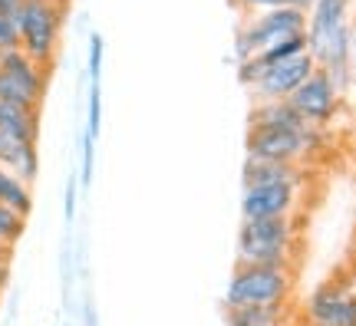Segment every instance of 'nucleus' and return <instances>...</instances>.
I'll use <instances>...</instances> for the list:
<instances>
[{"instance_id": "32", "label": "nucleus", "mask_w": 356, "mask_h": 326, "mask_svg": "<svg viewBox=\"0 0 356 326\" xmlns=\"http://www.w3.org/2000/svg\"><path fill=\"white\" fill-rule=\"evenodd\" d=\"M3 56H7V47H0V66H3Z\"/></svg>"}, {"instance_id": "26", "label": "nucleus", "mask_w": 356, "mask_h": 326, "mask_svg": "<svg viewBox=\"0 0 356 326\" xmlns=\"http://www.w3.org/2000/svg\"><path fill=\"white\" fill-rule=\"evenodd\" d=\"M73 214H76V181L70 178V185H66V221H73Z\"/></svg>"}, {"instance_id": "11", "label": "nucleus", "mask_w": 356, "mask_h": 326, "mask_svg": "<svg viewBox=\"0 0 356 326\" xmlns=\"http://www.w3.org/2000/svg\"><path fill=\"white\" fill-rule=\"evenodd\" d=\"M0 70L10 76V79H17V83L26 89V92H33L37 99H43V96H47L50 70H47V66H40L37 60H30V56H26L20 47L7 50V56H3V66H0Z\"/></svg>"}, {"instance_id": "8", "label": "nucleus", "mask_w": 356, "mask_h": 326, "mask_svg": "<svg viewBox=\"0 0 356 326\" xmlns=\"http://www.w3.org/2000/svg\"><path fill=\"white\" fill-rule=\"evenodd\" d=\"M293 208H297V185H261V188H244V198H241L244 221L291 218Z\"/></svg>"}, {"instance_id": "5", "label": "nucleus", "mask_w": 356, "mask_h": 326, "mask_svg": "<svg viewBox=\"0 0 356 326\" xmlns=\"http://www.w3.org/2000/svg\"><path fill=\"white\" fill-rule=\"evenodd\" d=\"M314 70H317V60H314L310 53H300V56H293V60H287V63L270 66L254 86H251L254 89V99L257 102L291 99L293 92L304 86L310 76H314Z\"/></svg>"}, {"instance_id": "19", "label": "nucleus", "mask_w": 356, "mask_h": 326, "mask_svg": "<svg viewBox=\"0 0 356 326\" xmlns=\"http://www.w3.org/2000/svg\"><path fill=\"white\" fill-rule=\"evenodd\" d=\"M0 102H7V106H17V109H26V113H40V102L33 92H26L17 79H10V76L0 70Z\"/></svg>"}, {"instance_id": "7", "label": "nucleus", "mask_w": 356, "mask_h": 326, "mask_svg": "<svg viewBox=\"0 0 356 326\" xmlns=\"http://www.w3.org/2000/svg\"><path fill=\"white\" fill-rule=\"evenodd\" d=\"M291 106L304 115L310 126L320 129L323 122H330L333 113H337V89H333L330 76L317 66V70H314V76H310L304 86L291 96Z\"/></svg>"}, {"instance_id": "29", "label": "nucleus", "mask_w": 356, "mask_h": 326, "mask_svg": "<svg viewBox=\"0 0 356 326\" xmlns=\"http://www.w3.org/2000/svg\"><path fill=\"white\" fill-rule=\"evenodd\" d=\"M350 56H353V73H356V24L350 26Z\"/></svg>"}, {"instance_id": "23", "label": "nucleus", "mask_w": 356, "mask_h": 326, "mask_svg": "<svg viewBox=\"0 0 356 326\" xmlns=\"http://www.w3.org/2000/svg\"><path fill=\"white\" fill-rule=\"evenodd\" d=\"M234 3L248 13H264V10H277V7H291L293 0H234Z\"/></svg>"}, {"instance_id": "1", "label": "nucleus", "mask_w": 356, "mask_h": 326, "mask_svg": "<svg viewBox=\"0 0 356 326\" xmlns=\"http://www.w3.org/2000/svg\"><path fill=\"white\" fill-rule=\"evenodd\" d=\"M20 50L37 60L40 66H50L60 50V30H63V3L60 0H24L13 17Z\"/></svg>"}, {"instance_id": "25", "label": "nucleus", "mask_w": 356, "mask_h": 326, "mask_svg": "<svg viewBox=\"0 0 356 326\" xmlns=\"http://www.w3.org/2000/svg\"><path fill=\"white\" fill-rule=\"evenodd\" d=\"M79 181L89 185L92 181V138L83 136V172H79Z\"/></svg>"}, {"instance_id": "15", "label": "nucleus", "mask_w": 356, "mask_h": 326, "mask_svg": "<svg viewBox=\"0 0 356 326\" xmlns=\"http://www.w3.org/2000/svg\"><path fill=\"white\" fill-rule=\"evenodd\" d=\"M238 238L291 247L293 241H297V225H293V218H261V221H241Z\"/></svg>"}, {"instance_id": "12", "label": "nucleus", "mask_w": 356, "mask_h": 326, "mask_svg": "<svg viewBox=\"0 0 356 326\" xmlns=\"http://www.w3.org/2000/svg\"><path fill=\"white\" fill-rule=\"evenodd\" d=\"M0 168H10V172L20 178V181L33 185L37 168H40L37 145H33V142H20V138L7 136V132H0Z\"/></svg>"}, {"instance_id": "6", "label": "nucleus", "mask_w": 356, "mask_h": 326, "mask_svg": "<svg viewBox=\"0 0 356 326\" xmlns=\"http://www.w3.org/2000/svg\"><path fill=\"white\" fill-rule=\"evenodd\" d=\"M310 326H356V297L346 284H323L307 300Z\"/></svg>"}, {"instance_id": "31", "label": "nucleus", "mask_w": 356, "mask_h": 326, "mask_svg": "<svg viewBox=\"0 0 356 326\" xmlns=\"http://www.w3.org/2000/svg\"><path fill=\"white\" fill-rule=\"evenodd\" d=\"M293 7H300V10H310V7H314V0H293Z\"/></svg>"}, {"instance_id": "20", "label": "nucleus", "mask_w": 356, "mask_h": 326, "mask_svg": "<svg viewBox=\"0 0 356 326\" xmlns=\"http://www.w3.org/2000/svg\"><path fill=\"white\" fill-rule=\"evenodd\" d=\"M26 227V218H20L17 211H10L7 204H0V247H13Z\"/></svg>"}, {"instance_id": "16", "label": "nucleus", "mask_w": 356, "mask_h": 326, "mask_svg": "<svg viewBox=\"0 0 356 326\" xmlns=\"http://www.w3.org/2000/svg\"><path fill=\"white\" fill-rule=\"evenodd\" d=\"M0 132L20 138V142H33V145H37L40 113H26V109H17V106L0 102Z\"/></svg>"}, {"instance_id": "13", "label": "nucleus", "mask_w": 356, "mask_h": 326, "mask_svg": "<svg viewBox=\"0 0 356 326\" xmlns=\"http://www.w3.org/2000/svg\"><path fill=\"white\" fill-rule=\"evenodd\" d=\"M300 165L287 162H257L248 158L244 162V188H261V185H300Z\"/></svg>"}, {"instance_id": "2", "label": "nucleus", "mask_w": 356, "mask_h": 326, "mask_svg": "<svg viewBox=\"0 0 356 326\" xmlns=\"http://www.w3.org/2000/svg\"><path fill=\"white\" fill-rule=\"evenodd\" d=\"M293 287V274L287 267H238L228 280L225 303L228 307H267L284 303Z\"/></svg>"}, {"instance_id": "18", "label": "nucleus", "mask_w": 356, "mask_h": 326, "mask_svg": "<svg viewBox=\"0 0 356 326\" xmlns=\"http://www.w3.org/2000/svg\"><path fill=\"white\" fill-rule=\"evenodd\" d=\"M228 326H280V303L267 307H228Z\"/></svg>"}, {"instance_id": "24", "label": "nucleus", "mask_w": 356, "mask_h": 326, "mask_svg": "<svg viewBox=\"0 0 356 326\" xmlns=\"http://www.w3.org/2000/svg\"><path fill=\"white\" fill-rule=\"evenodd\" d=\"M0 47H20V37H17V24H13V17H0Z\"/></svg>"}, {"instance_id": "28", "label": "nucleus", "mask_w": 356, "mask_h": 326, "mask_svg": "<svg viewBox=\"0 0 356 326\" xmlns=\"http://www.w3.org/2000/svg\"><path fill=\"white\" fill-rule=\"evenodd\" d=\"M24 0H0V17H17Z\"/></svg>"}, {"instance_id": "21", "label": "nucleus", "mask_w": 356, "mask_h": 326, "mask_svg": "<svg viewBox=\"0 0 356 326\" xmlns=\"http://www.w3.org/2000/svg\"><path fill=\"white\" fill-rule=\"evenodd\" d=\"M86 136L96 142L99 136V126H102V92H99V83H89V119H86Z\"/></svg>"}, {"instance_id": "10", "label": "nucleus", "mask_w": 356, "mask_h": 326, "mask_svg": "<svg viewBox=\"0 0 356 326\" xmlns=\"http://www.w3.org/2000/svg\"><path fill=\"white\" fill-rule=\"evenodd\" d=\"M251 129H284V132H310V126L304 115L291 106V99H270L257 102L251 109Z\"/></svg>"}, {"instance_id": "3", "label": "nucleus", "mask_w": 356, "mask_h": 326, "mask_svg": "<svg viewBox=\"0 0 356 326\" xmlns=\"http://www.w3.org/2000/svg\"><path fill=\"white\" fill-rule=\"evenodd\" d=\"M293 33H307V10L300 7H277V10H264L254 13L248 24L238 30V40H234V53L238 60H251L254 53H261L264 47L277 43L284 37H293Z\"/></svg>"}, {"instance_id": "14", "label": "nucleus", "mask_w": 356, "mask_h": 326, "mask_svg": "<svg viewBox=\"0 0 356 326\" xmlns=\"http://www.w3.org/2000/svg\"><path fill=\"white\" fill-rule=\"evenodd\" d=\"M238 267H293V244H261L238 238Z\"/></svg>"}, {"instance_id": "9", "label": "nucleus", "mask_w": 356, "mask_h": 326, "mask_svg": "<svg viewBox=\"0 0 356 326\" xmlns=\"http://www.w3.org/2000/svg\"><path fill=\"white\" fill-rule=\"evenodd\" d=\"M346 7L350 0H314V7L307 10V53L317 60L323 43L346 26Z\"/></svg>"}, {"instance_id": "22", "label": "nucleus", "mask_w": 356, "mask_h": 326, "mask_svg": "<svg viewBox=\"0 0 356 326\" xmlns=\"http://www.w3.org/2000/svg\"><path fill=\"white\" fill-rule=\"evenodd\" d=\"M102 53H106V43H102L99 33L89 37V83H99L102 76Z\"/></svg>"}, {"instance_id": "27", "label": "nucleus", "mask_w": 356, "mask_h": 326, "mask_svg": "<svg viewBox=\"0 0 356 326\" xmlns=\"http://www.w3.org/2000/svg\"><path fill=\"white\" fill-rule=\"evenodd\" d=\"M10 247H0V290L7 287V263H10Z\"/></svg>"}, {"instance_id": "4", "label": "nucleus", "mask_w": 356, "mask_h": 326, "mask_svg": "<svg viewBox=\"0 0 356 326\" xmlns=\"http://www.w3.org/2000/svg\"><path fill=\"white\" fill-rule=\"evenodd\" d=\"M248 158L257 162H287L297 165L304 155L320 149V132H284V129H248Z\"/></svg>"}, {"instance_id": "17", "label": "nucleus", "mask_w": 356, "mask_h": 326, "mask_svg": "<svg viewBox=\"0 0 356 326\" xmlns=\"http://www.w3.org/2000/svg\"><path fill=\"white\" fill-rule=\"evenodd\" d=\"M0 204H7L20 218H30V211H33V191L10 168H0Z\"/></svg>"}, {"instance_id": "30", "label": "nucleus", "mask_w": 356, "mask_h": 326, "mask_svg": "<svg viewBox=\"0 0 356 326\" xmlns=\"http://www.w3.org/2000/svg\"><path fill=\"white\" fill-rule=\"evenodd\" d=\"M346 287H350V293L356 297V263H353V270H350V280H346Z\"/></svg>"}]
</instances>
